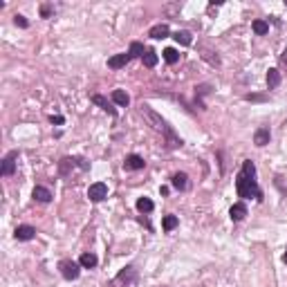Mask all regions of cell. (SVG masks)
I'll use <instances>...</instances> for the list:
<instances>
[{"mask_svg": "<svg viewBox=\"0 0 287 287\" xmlns=\"http://www.w3.org/2000/svg\"><path fill=\"white\" fill-rule=\"evenodd\" d=\"M236 191H238V198L245 200H263V188L258 186L256 180V164L252 159H245L242 162V169L236 177Z\"/></svg>", "mask_w": 287, "mask_h": 287, "instance_id": "cell-1", "label": "cell"}, {"mask_svg": "<svg viewBox=\"0 0 287 287\" xmlns=\"http://www.w3.org/2000/svg\"><path fill=\"white\" fill-rule=\"evenodd\" d=\"M139 112H141V117L146 119V121L151 123L152 128L157 130V133H162V135L169 139V148L182 146V139L175 135V133H173V128H170L169 123H166V119H162V115H157V112L152 110V108H148V106H141Z\"/></svg>", "mask_w": 287, "mask_h": 287, "instance_id": "cell-2", "label": "cell"}, {"mask_svg": "<svg viewBox=\"0 0 287 287\" xmlns=\"http://www.w3.org/2000/svg\"><path fill=\"white\" fill-rule=\"evenodd\" d=\"M137 283V270L133 265L128 267H123L117 276H115V281L110 283V287H133Z\"/></svg>", "mask_w": 287, "mask_h": 287, "instance_id": "cell-3", "label": "cell"}, {"mask_svg": "<svg viewBox=\"0 0 287 287\" xmlns=\"http://www.w3.org/2000/svg\"><path fill=\"white\" fill-rule=\"evenodd\" d=\"M59 271H61V276H63L65 281H76L79 274H81V263L65 258V260H61L59 263Z\"/></svg>", "mask_w": 287, "mask_h": 287, "instance_id": "cell-4", "label": "cell"}, {"mask_svg": "<svg viewBox=\"0 0 287 287\" xmlns=\"http://www.w3.org/2000/svg\"><path fill=\"white\" fill-rule=\"evenodd\" d=\"M74 169L88 170V162H85V159H79V157H63L59 162V173L61 175H70Z\"/></svg>", "mask_w": 287, "mask_h": 287, "instance_id": "cell-5", "label": "cell"}, {"mask_svg": "<svg viewBox=\"0 0 287 287\" xmlns=\"http://www.w3.org/2000/svg\"><path fill=\"white\" fill-rule=\"evenodd\" d=\"M16 159H18V151L7 152L2 157V164H0V175L2 177H12L16 173Z\"/></svg>", "mask_w": 287, "mask_h": 287, "instance_id": "cell-6", "label": "cell"}, {"mask_svg": "<svg viewBox=\"0 0 287 287\" xmlns=\"http://www.w3.org/2000/svg\"><path fill=\"white\" fill-rule=\"evenodd\" d=\"M88 198L92 200V202H101V200H106L108 198V186L103 184V182H94V184H90Z\"/></svg>", "mask_w": 287, "mask_h": 287, "instance_id": "cell-7", "label": "cell"}, {"mask_svg": "<svg viewBox=\"0 0 287 287\" xmlns=\"http://www.w3.org/2000/svg\"><path fill=\"white\" fill-rule=\"evenodd\" d=\"M14 238L20 240V242L34 240V238H36V229L30 227V224H20V227H16V231H14Z\"/></svg>", "mask_w": 287, "mask_h": 287, "instance_id": "cell-8", "label": "cell"}, {"mask_svg": "<svg viewBox=\"0 0 287 287\" xmlns=\"http://www.w3.org/2000/svg\"><path fill=\"white\" fill-rule=\"evenodd\" d=\"M270 139H271L270 126H260V128L253 133V144H256V146H267V144H270Z\"/></svg>", "mask_w": 287, "mask_h": 287, "instance_id": "cell-9", "label": "cell"}, {"mask_svg": "<svg viewBox=\"0 0 287 287\" xmlns=\"http://www.w3.org/2000/svg\"><path fill=\"white\" fill-rule=\"evenodd\" d=\"M130 61V54L123 52V54H115V56H110L108 59V68L110 70H121V68H126V63Z\"/></svg>", "mask_w": 287, "mask_h": 287, "instance_id": "cell-10", "label": "cell"}, {"mask_svg": "<svg viewBox=\"0 0 287 287\" xmlns=\"http://www.w3.org/2000/svg\"><path fill=\"white\" fill-rule=\"evenodd\" d=\"M144 166H146V162L139 155H128V157L123 159V169L126 170H141Z\"/></svg>", "mask_w": 287, "mask_h": 287, "instance_id": "cell-11", "label": "cell"}, {"mask_svg": "<svg viewBox=\"0 0 287 287\" xmlns=\"http://www.w3.org/2000/svg\"><path fill=\"white\" fill-rule=\"evenodd\" d=\"M229 216H231V220H234V222H240V220H245L247 204H245V202H236V204L229 209Z\"/></svg>", "mask_w": 287, "mask_h": 287, "instance_id": "cell-12", "label": "cell"}, {"mask_svg": "<svg viewBox=\"0 0 287 287\" xmlns=\"http://www.w3.org/2000/svg\"><path fill=\"white\" fill-rule=\"evenodd\" d=\"M169 34H170V30H169V25H166V23L152 25L151 30H148V36H151V38H155V41H159V38H166Z\"/></svg>", "mask_w": 287, "mask_h": 287, "instance_id": "cell-13", "label": "cell"}, {"mask_svg": "<svg viewBox=\"0 0 287 287\" xmlns=\"http://www.w3.org/2000/svg\"><path fill=\"white\" fill-rule=\"evenodd\" d=\"M32 198L36 200V202H41V204H47L50 200H52V191L45 186H34V191H32Z\"/></svg>", "mask_w": 287, "mask_h": 287, "instance_id": "cell-14", "label": "cell"}, {"mask_svg": "<svg viewBox=\"0 0 287 287\" xmlns=\"http://www.w3.org/2000/svg\"><path fill=\"white\" fill-rule=\"evenodd\" d=\"M92 103H97V106H99L101 110H106L108 115H112V117L117 115V110L112 108V103L106 99V97H101V94H92Z\"/></svg>", "mask_w": 287, "mask_h": 287, "instance_id": "cell-15", "label": "cell"}, {"mask_svg": "<svg viewBox=\"0 0 287 287\" xmlns=\"http://www.w3.org/2000/svg\"><path fill=\"white\" fill-rule=\"evenodd\" d=\"M79 263H81V267H83V270H94V267L99 265V258L94 256L92 252H85V253H81V258H79Z\"/></svg>", "mask_w": 287, "mask_h": 287, "instance_id": "cell-16", "label": "cell"}, {"mask_svg": "<svg viewBox=\"0 0 287 287\" xmlns=\"http://www.w3.org/2000/svg\"><path fill=\"white\" fill-rule=\"evenodd\" d=\"M170 184H173V188H177V191H186V188H188L186 173H175V175L170 177Z\"/></svg>", "mask_w": 287, "mask_h": 287, "instance_id": "cell-17", "label": "cell"}, {"mask_svg": "<svg viewBox=\"0 0 287 287\" xmlns=\"http://www.w3.org/2000/svg\"><path fill=\"white\" fill-rule=\"evenodd\" d=\"M278 85H281V72L271 68V70L267 72V88H270V90H276Z\"/></svg>", "mask_w": 287, "mask_h": 287, "instance_id": "cell-18", "label": "cell"}, {"mask_svg": "<svg viewBox=\"0 0 287 287\" xmlns=\"http://www.w3.org/2000/svg\"><path fill=\"white\" fill-rule=\"evenodd\" d=\"M173 38H175L180 45H191V43H193V34H191V32H186V30L175 32V34H173Z\"/></svg>", "mask_w": 287, "mask_h": 287, "instance_id": "cell-19", "label": "cell"}, {"mask_svg": "<svg viewBox=\"0 0 287 287\" xmlns=\"http://www.w3.org/2000/svg\"><path fill=\"white\" fill-rule=\"evenodd\" d=\"M112 101H115V103H117V106H121V108H126L130 103V97L126 92H123V90H115V92H112Z\"/></svg>", "mask_w": 287, "mask_h": 287, "instance_id": "cell-20", "label": "cell"}, {"mask_svg": "<svg viewBox=\"0 0 287 287\" xmlns=\"http://www.w3.org/2000/svg\"><path fill=\"white\" fill-rule=\"evenodd\" d=\"M152 209H155L152 200H148V198H139V200H137V211H139V213H151Z\"/></svg>", "mask_w": 287, "mask_h": 287, "instance_id": "cell-21", "label": "cell"}, {"mask_svg": "<svg viewBox=\"0 0 287 287\" xmlns=\"http://www.w3.org/2000/svg\"><path fill=\"white\" fill-rule=\"evenodd\" d=\"M175 227H177V216H173V213L164 216V220H162V229H164V231H173Z\"/></svg>", "mask_w": 287, "mask_h": 287, "instance_id": "cell-22", "label": "cell"}, {"mask_svg": "<svg viewBox=\"0 0 287 287\" xmlns=\"http://www.w3.org/2000/svg\"><path fill=\"white\" fill-rule=\"evenodd\" d=\"M128 54H130V59H137V56H141V59H144V45H141V43H130V50H128Z\"/></svg>", "mask_w": 287, "mask_h": 287, "instance_id": "cell-23", "label": "cell"}, {"mask_svg": "<svg viewBox=\"0 0 287 287\" xmlns=\"http://www.w3.org/2000/svg\"><path fill=\"white\" fill-rule=\"evenodd\" d=\"M253 32H256L258 36H265L267 32H270V23H265V20H253Z\"/></svg>", "mask_w": 287, "mask_h": 287, "instance_id": "cell-24", "label": "cell"}, {"mask_svg": "<svg viewBox=\"0 0 287 287\" xmlns=\"http://www.w3.org/2000/svg\"><path fill=\"white\" fill-rule=\"evenodd\" d=\"M164 61L169 65H175L177 61H180V54H177L173 47H169V50H164Z\"/></svg>", "mask_w": 287, "mask_h": 287, "instance_id": "cell-25", "label": "cell"}, {"mask_svg": "<svg viewBox=\"0 0 287 287\" xmlns=\"http://www.w3.org/2000/svg\"><path fill=\"white\" fill-rule=\"evenodd\" d=\"M144 65H146V68H155V65H157V54L152 52V50H146V54H144Z\"/></svg>", "mask_w": 287, "mask_h": 287, "instance_id": "cell-26", "label": "cell"}, {"mask_svg": "<svg viewBox=\"0 0 287 287\" xmlns=\"http://www.w3.org/2000/svg\"><path fill=\"white\" fill-rule=\"evenodd\" d=\"M14 23H16L18 27H20V30H27V27H30V23H27V18H25V16H20V14H16V16H14Z\"/></svg>", "mask_w": 287, "mask_h": 287, "instance_id": "cell-27", "label": "cell"}, {"mask_svg": "<svg viewBox=\"0 0 287 287\" xmlns=\"http://www.w3.org/2000/svg\"><path fill=\"white\" fill-rule=\"evenodd\" d=\"M52 12H54V9H52L50 5H43V7H41V16H43V18H50V16H52Z\"/></svg>", "mask_w": 287, "mask_h": 287, "instance_id": "cell-28", "label": "cell"}, {"mask_svg": "<svg viewBox=\"0 0 287 287\" xmlns=\"http://www.w3.org/2000/svg\"><path fill=\"white\" fill-rule=\"evenodd\" d=\"M281 63H283V65H285V68H287V50H285V52L281 54Z\"/></svg>", "mask_w": 287, "mask_h": 287, "instance_id": "cell-29", "label": "cell"}, {"mask_svg": "<svg viewBox=\"0 0 287 287\" xmlns=\"http://www.w3.org/2000/svg\"><path fill=\"white\" fill-rule=\"evenodd\" d=\"M52 123H63V117H52Z\"/></svg>", "mask_w": 287, "mask_h": 287, "instance_id": "cell-30", "label": "cell"}, {"mask_svg": "<svg viewBox=\"0 0 287 287\" xmlns=\"http://www.w3.org/2000/svg\"><path fill=\"white\" fill-rule=\"evenodd\" d=\"M283 260H285V265H287V252H285V256H283Z\"/></svg>", "mask_w": 287, "mask_h": 287, "instance_id": "cell-31", "label": "cell"}, {"mask_svg": "<svg viewBox=\"0 0 287 287\" xmlns=\"http://www.w3.org/2000/svg\"><path fill=\"white\" fill-rule=\"evenodd\" d=\"M285 5H287V2H285Z\"/></svg>", "mask_w": 287, "mask_h": 287, "instance_id": "cell-32", "label": "cell"}]
</instances>
